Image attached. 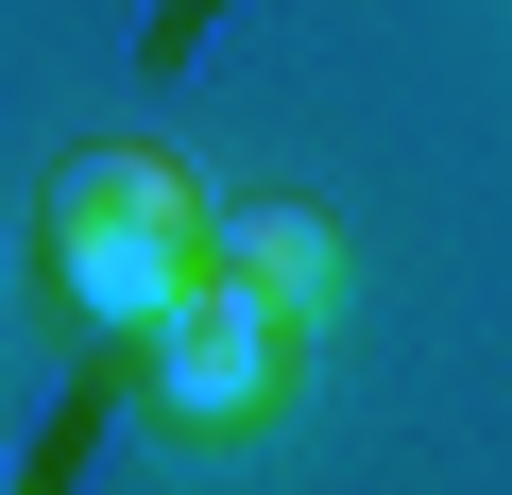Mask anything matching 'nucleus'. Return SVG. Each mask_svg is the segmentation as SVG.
Wrapping results in <instances>:
<instances>
[{
    "instance_id": "f257e3e1",
    "label": "nucleus",
    "mask_w": 512,
    "mask_h": 495,
    "mask_svg": "<svg viewBox=\"0 0 512 495\" xmlns=\"http://www.w3.org/2000/svg\"><path fill=\"white\" fill-rule=\"evenodd\" d=\"M52 274H69V308H86L103 342H154V325L222 274V222H205V188H188L154 137H103V154L52 171Z\"/></svg>"
},
{
    "instance_id": "f03ea898",
    "label": "nucleus",
    "mask_w": 512,
    "mask_h": 495,
    "mask_svg": "<svg viewBox=\"0 0 512 495\" xmlns=\"http://www.w3.org/2000/svg\"><path fill=\"white\" fill-rule=\"evenodd\" d=\"M291 308H256L239 274H205L154 342H137V393H154V427L171 444H239V427H274V393H291Z\"/></svg>"
},
{
    "instance_id": "7ed1b4c3",
    "label": "nucleus",
    "mask_w": 512,
    "mask_h": 495,
    "mask_svg": "<svg viewBox=\"0 0 512 495\" xmlns=\"http://www.w3.org/2000/svg\"><path fill=\"white\" fill-rule=\"evenodd\" d=\"M222 274H239L256 308H291V325H325V308H342V239H325L308 205H239V222H222Z\"/></svg>"
}]
</instances>
